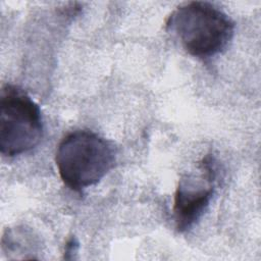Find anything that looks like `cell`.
Masks as SVG:
<instances>
[{"mask_svg":"<svg viewBox=\"0 0 261 261\" xmlns=\"http://www.w3.org/2000/svg\"><path fill=\"white\" fill-rule=\"evenodd\" d=\"M166 28L174 33L190 55L198 58H209L224 51L234 33L231 18L206 1L178 6L168 16Z\"/></svg>","mask_w":261,"mask_h":261,"instance_id":"cell-1","label":"cell"},{"mask_svg":"<svg viewBox=\"0 0 261 261\" xmlns=\"http://www.w3.org/2000/svg\"><path fill=\"white\" fill-rule=\"evenodd\" d=\"M115 146L90 130H75L59 143L55 163L62 181L81 192L98 184L115 165Z\"/></svg>","mask_w":261,"mask_h":261,"instance_id":"cell-2","label":"cell"},{"mask_svg":"<svg viewBox=\"0 0 261 261\" xmlns=\"http://www.w3.org/2000/svg\"><path fill=\"white\" fill-rule=\"evenodd\" d=\"M43 137L38 104L20 88L3 85L0 90V152L7 157L27 153Z\"/></svg>","mask_w":261,"mask_h":261,"instance_id":"cell-3","label":"cell"},{"mask_svg":"<svg viewBox=\"0 0 261 261\" xmlns=\"http://www.w3.org/2000/svg\"><path fill=\"white\" fill-rule=\"evenodd\" d=\"M216 162L210 155L200 163L199 175H188L178 182L174 194L173 218L176 229H191L207 210L215 193Z\"/></svg>","mask_w":261,"mask_h":261,"instance_id":"cell-4","label":"cell"}]
</instances>
